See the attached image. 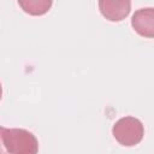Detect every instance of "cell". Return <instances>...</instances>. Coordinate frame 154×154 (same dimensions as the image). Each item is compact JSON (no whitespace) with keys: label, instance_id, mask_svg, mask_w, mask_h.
Wrapping results in <instances>:
<instances>
[{"label":"cell","instance_id":"3957f363","mask_svg":"<svg viewBox=\"0 0 154 154\" xmlns=\"http://www.w3.org/2000/svg\"><path fill=\"white\" fill-rule=\"evenodd\" d=\"M101 14L109 22L125 19L131 11V0H97Z\"/></svg>","mask_w":154,"mask_h":154},{"label":"cell","instance_id":"6da1fadb","mask_svg":"<svg viewBox=\"0 0 154 154\" xmlns=\"http://www.w3.org/2000/svg\"><path fill=\"white\" fill-rule=\"evenodd\" d=\"M0 136L4 148L12 154H36L38 141L32 132L25 129L0 128Z\"/></svg>","mask_w":154,"mask_h":154},{"label":"cell","instance_id":"277c9868","mask_svg":"<svg viewBox=\"0 0 154 154\" xmlns=\"http://www.w3.org/2000/svg\"><path fill=\"white\" fill-rule=\"evenodd\" d=\"M134 30L142 37L154 38V7H143L131 17Z\"/></svg>","mask_w":154,"mask_h":154},{"label":"cell","instance_id":"7a4b0ae2","mask_svg":"<svg viewBox=\"0 0 154 154\" xmlns=\"http://www.w3.org/2000/svg\"><path fill=\"white\" fill-rule=\"evenodd\" d=\"M112 134L119 144L124 147H134L142 141L144 136V126L138 118L130 116L123 117L114 123Z\"/></svg>","mask_w":154,"mask_h":154},{"label":"cell","instance_id":"5b68a950","mask_svg":"<svg viewBox=\"0 0 154 154\" xmlns=\"http://www.w3.org/2000/svg\"><path fill=\"white\" fill-rule=\"evenodd\" d=\"M17 2L25 13L35 17L46 14L53 5V0H17Z\"/></svg>","mask_w":154,"mask_h":154}]
</instances>
